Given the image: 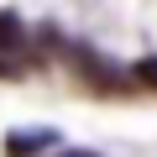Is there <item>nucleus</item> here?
<instances>
[{
    "mask_svg": "<svg viewBox=\"0 0 157 157\" xmlns=\"http://www.w3.org/2000/svg\"><path fill=\"white\" fill-rule=\"evenodd\" d=\"M68 63L84 73V84H89V89H100V94H115V89L126 84V78H121V68H105L89 47H68Z\"/></svg>",
    "mask_w": 157,
    "mask_h": 157,
    "instance_id": "1",
    "label": "nucleus"
},
{
    "mask_svg": "<svg viewBox=\"0 0 157 157\" xmlns=\"http://www.w3.org/2000/svg\"><path fill=\"white\" fill-rule=\"evenodd\" d=\"M0 52H21V26L11 16H0Z\"/></svg>",
    "mask_w": 157,
    "mask_h": 157,
    "instance_id": "2",
    "label": "nucleus"
},
{
    "mask_svg": "<svg viewBox=\"0 0 157 157\" xmlns=\"http://www.w3.org/2000/svg\"><path fill=\"white\" fill-rule=\"evenodd\" d=\"M131 78H136V84H147V89H157V58H141V63L131 68Z\"/></svg>",
    "mask_w": 157,
    "mask_h": 157,
    "instance_id": "3",
    "label": "nucleus"
},
{
    "mask_svg": "<svg viewBox=\"0 0 157 157\" xmlns=\"http://www.w3.org/2000/svg\"><path fill=\"white\" fill-rule=\"evenodd\" d=\"M37 147H47V131H32V136H11V152L21 157V152H37Z\"/></svg>",
    "mask_w": 157,
    "mask_h": 157,
    "instance_id": "4",
    "label": "nucleus"
}]
</instances>
